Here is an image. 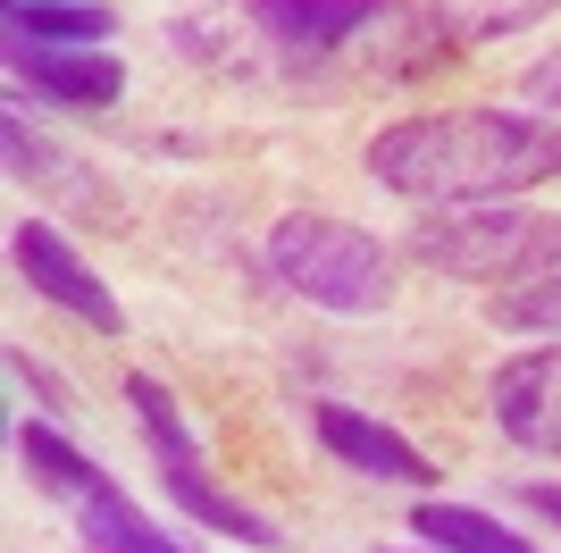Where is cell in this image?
I'll list each match as a JSON object with an SVG mask.
<instances>
[{
  "label": "cell",
  "mask_w": 561,
  "mask_h": 553,
  "mask_svg": "<svg viewBox=\"0 0 561 553\" xmlns=\"http://www.w3.org/2000/svg\"><path fill=\"white\" fill-rule=\"evenodd\" d=\"M369 177L402 202H512L561 177V126L528 110H436L369 143Z\"/></svg>",
  "instance_id": "6da1fadb"
},
{
  "label": "cell",
  "mask_w": 561,
  "mask_h": 553,
  "mask_svg": "<svg viewBox=\"0 0 561 553\" xmlns=\"http://www.w3.org/2000/svg\"><path fill=\"white\" fill-rule=\"evenodd\" d=\"M268 276H277L285 294L319 302V311H386L394 294V276H386V244L344 218H319V210H294L268 227Z\"/></svg>",
  "instance_id": "7a4b0ae2"
},
{
  "label": "cell",
  "mask_w": 561,
  "mask_h": 553,
  "mask_svg": "<svg viewBox=\"0 0 561 553\" xmlns=\"http://www.w3.org/2000/svg\"><path fill=\"white\" fill-rule=\"evenodd\" d=\"M411 252L469 285H512V276H545L561 260V218L553 210H453V218L411 227Z\"/></svg>",
  "instance_id": "3957f363"
},
{
  "label": "cell",
  "mask_w": 561,
  "mask_h": 553,
  "mask_svg": "<svg viewBox=\"0 0 561 553\" xmlns=\"http://www.w3.org/2000/svg\"><path fill=\"white\" fill-rule=\"evenodd\" d=\"M9 252H18V276H25V285H34L43 302L76 311V319H84V327H101V336H126V311H117V294L101 285L93 269H84V260H76V244H68L59 227H43V218H25Z\"/></svg>",
  "instance_id": "277c9868"
},
{
  "label": "cell",
  "mask_w": 561,
  "mask_h": 553,
  "mask_svg": "<svg viewBox=\"0 0 561 553\" xmlns=\"http://www.w3.org/2000/svg\"><path fill=\"white\" fill-rule=\"evenodd\" d=\"M243 9H252V25L294 68H310V59L344 50L352 34H377V25L394 18V0H243Z\"/></svg>",
  "instance_id": "5b68a950"
},
{
  "label": "cell",
  "mask_w": 561,
  "mask_h": 553,
  "mask_svg": "<svg viewBox=\"0 0 561 553\" xmlns=\"http://www.w3.org/2000/svg\"><path fill=\"white\" fill-rule=\"evenodd\" d=\"M9 68L50 101H76V110H110L126 92V68L101 43H25V34H9Z\"/></svg>",
  "instance_id": "8992f818"
},
{
  "label": "cell",
  "mask_w": 561,
  "mask_h": 553,
  "mask_svg": "<svg viewBox=\"0 0 561 553\" xmlns=\"http://www.w3.org/2000/svg\"><path fill=\"white\" fill-rule=\"evenodd\" d=\"M494 419H503V437L528 444V453H561V345L503 361V377H494Z\"/></svg>",
  "instance_id": "52a82bcc"
},
{
  "label": "cell",
  "mask_w": 561,
  "mask_h": 553,
  "mask_svg": "<svg viewBox=\"0 0 561 553\" xmlns=\"http://www.w3.org/2000/svg\"><path fill=\"white\" fill-rule=\"evenodd\" d=\"M319 444H328L335 461H352V470H369V478H394V486H436V470H427V453H420V444H402L394 428L360 419L352 403H319Z\"/></svg>",
  "instance_id": "ba28073f"
},
{
  "label": "cell",
  "mask_w": 561,
  "mask_h": 553,
  "mask_svg": "<svg viewBox=\"0 0 561 553\" xmlns=\"http://www.w3.org/2000/svg\"><path fill=\"white\" fill-rule=\"evenodd\" d=\"M168 470V495L202 520V529H218V537H234V545H252V553H285V537H277V520H260L252 504H234V495H218L210 486V470H202V453H176V461H160Z\"/></svg>",
  "instance_id": "9c48e42d"
},
{
  "label": "cell",
  "mask_w": 561,
  "mask_h": 553,
  "mask_svg": "<svg viewBox=\"0 0 561 553\" xmlns=\"http://www.w3.org/2000/svg\"><path fill=\"white\" fill-rule=\"evenodd\" d=\"M411 529H420L427 545H445V553H537L519 529H503V520L478 511V504H420Z\"/></svg>",
  "instance_id": "30bf717a"
},
{
  "label": "cell",
  "mask_w": 561,
  "mask_h": 553,
  "mask_svg": "<svg viewBox=\"0 0 561 553\" xmlns=\"http://www.w3.org/2000/svg\"><path fill=\"white\" fill-rule=\"evenodd\" d=\"M76 511H84V537H93V553H185L176 537L160 529V520H142V511L126 504L117 486H93Z\"/></svg>",
  "instance_id": "8fae6325"
},
{
  "label": "cell",
  "mask_w": 561,
  "mask_h": 553,
  "mask_svg": "<svg viewBox=\"0 0 561 553\" xmlns=\"http://www.w3.org/2000/svg\"><path fill=\"white\" fill-rule=\"evenodd\" d=\"M18 453H25V470H34L50 495H68V504H84L93 486H110L93 461H84L68 437H59V428H50V419H25V428H18Z\"/></svg>",
  "instance_id": "7c38bea8"
},
{
  "label": "cell",
  "mask_w": 561,
  "mask_h": 553,
  "mask_svg": "<svg viewBox=\"0 0 561 553\" xmlns=\"http://www.w3.org/2000/svg\"><path fill=\"white\" fill-rule=\"evenodd\" d=\"M110 9L93 0H9V34L25 43H110Z\"/></svg>",
  "instance_id": "4fadbf2b"
},
{
  "label": "cell",
  "mask_w": 561,
  "mask_h": 553,
  "mask_svg": "<svg viewBox=\"0 0 561 553\" xmlns=\"http://www.w3.org/2000/svg\"><path fill=\"white\" fill-rule=\"evenodd\" d=\"M494 327H512V336H561V276H528V285H503L486 302Z\"/></svg>",
  "instance_id": "5bb4252c"
},
{
  "label": "cell",
  "mask_w": 561,
  "mask_h": 553,
  "mask_svg": "<svg viewBox=\"0 0 561 553\" xmlns=\"http://www.w3.org/2000/svg\"><path fill=\"white\" fill-rule=\"evenodd\" d=\"M545 9H561V0H445V25L453 34H519V25H537Z\"/></svg>",
  "instance_id": "9a60e30c"
},
{
  "label": "cell",
  "mask_w": 561,
  "mask_h": 553,
  "mask_svg": "<svg viewBox=\"0 0 561 553\" xmlns=\"http://www.w3.org/2000/svg\"><path fill=\"white\" fill-rule=\"evenodd\" d=\"M9 377H18V386L34 394L50 419H68V394H59V377H50V369H34V352H9Z\"/></svg>",
  "instance_id": "2e32d148"
},
{
  "label": "cell",
  "mask_w": 561,
  "mask_h": 553,
  "mask_svg": "<svg viewBox=\"0 0 561 553\" xmlns=\"http://www.w3.org/2000/svg\"><path fill=\"white\" fill-rule=\"evenodd\" d=\"M519 92H528L537 110H561V59H545V68H528V76H519Z\"/></svg>",
  "instance_id": "e0dca14e"
},
{
  "label": "cell",
  "mask_w": 561,
  "mask_h": 553,
  "mask_svg": "<svg viewBox=\"0 0 561 553\" xmlns=\"http://www.w3.org/2000/svg\"><path fill=\"white\" fill-rule=\"evenodd\" d=\"M9 168H43V135H25V117H9Z\"/></svg>",
  "instance_id": "ac0fdd59"
},
{
  "label": "cell",
  "mask_w": 561,
  "mask_h": 553,
  "mask_svg": "<svg viewBox=\"0 0 561 553\" xmlns=\"http://www.w3.org/2000/svg\"><path fill=\"white\" fill-rule=\"evenodd\" d=\"M528 511H545V520L561 529V486H528Z\"/></svg>",
  "instance_id": "d6986e66"
},
{
  "label": "cell",
  "mask_w": 561,
  "mask_h": 553,
  "mask_svg": "<svg viewBox=\"0 0 561 553\" xmlns=\"http://www.w3.org/2000/svg\"><path fill=\"white\" fill-rule=\"evenodd\" d=\"M402 553H411V545H402ZM436 553H445V545H436Z\"/></svg>",
  "instance_id": "ffe728a7"
}]
</instances>
